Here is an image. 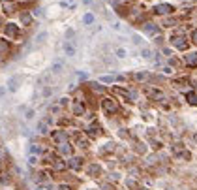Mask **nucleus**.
Listing matches in <instances>:
<instances>
[{
    "instance_id": "f257e3e1",
    "label": "nucleus",
    "mask_w": 197,
    "mask_h": 190,
    "mask_svg": "<svg viewBox=\"0 0 197 190\" xmlns=\"http://www.w3.org/2000/svg\"><path fill=\"white\" fill-rule=\"evenodd\" d=\"M103 107L107 111H117V104H115L113 100H103Z\"/></svg>"
},
{
    "instance_id": "f03ea898",
    "label": "nucleus",
    "mask_w": 197,
    "mask_h": 190,
    "mask_svg": "<svg viewBox=\"0 0 197 190\" xmlns=\"http://www.w3.org/2000/svg\"><path fill=\"white\" fill-rule=\"evenodd\" d=\"M115 55H117V59H126V56H128V51H126L124 47H118L117 51H115Z\"/></svg>"
},
{
    "instance_id": "7ed1b4c3",
    "label": "nucleus",
    "mask_w": 197,
    "mask_h": 190,
    "mask_svg": "<svg viewBox=\"0 0 197 190\" xmlns=\"http://www.w3.org/2000/svg\"><path fill=\"white\" fill-rule=\"evenodd\" d=\"M64 51H66V53H68L69 56H73V55H75V47H73L72 43H66V45H64Z\"/></svg>"
},
{
    "instance_id": "20e7f679",
    "label": "nucleus",
    "mask_w": 197,
    "mask_h": 190,
    "mask_svg": "<svg viewBox=\"0 0 197 190\" xmlns=\"http://www.w3.org/2000/svg\"><path fill=\"white\" fill-rule=\"evenodd\" d=\"M158 9H160V13H169V12H171V8H169V6H160Z\"/></svg>"
},
{
    "instance_id": "39448f33",
    "label": "nucleus",
    "mask_w": 197,
    "mask_h": 190,
    "mask_svg": "<svg viewBox=\"0 0 197 190\" xmlns=\"http://www.w3.org/2000/svg\"><path fill=\"white\" fill-rule=\"evenodd\" d=\"M141 55H143L145 59H150V56H152V53H150L148 49H143V51H141Z\"/></svg>"
},
{
    "instance_id": "423d86ee",
    "label": "nucleus",
    "mask_w": 197,
    "mask_h": 190,
    "mask_svg": "<svg viewBox=\"0 0 197 190\" xmlns=\"http://www.w3.org/2000/svg\"><path fill=\"white\" fill-rule=\"evenodd\" d=\"M188 100H190V104H197V96L195 94H188Z\"/></svg>"
},
{
    "instance_id": "0eeeda50",
    "label": "nucleus",
    "mask_w": 197,
    "mask_h": 190,
    "mask_svg": "<svg viewBox=\"0 0 197 190\" xmlns=\"http://www.w3.org/2000/svg\"><path fill=\"white\" fill-rule=\"evenodd\" d=\"M133 43H137V45H141V43H143V40H141L139 36H133Z\"/></svg>"
},
{
    "instance_id": "6e6552de",
    "label": "nucleus",
    "mask_w": 197,
    "mask_h": 190,
    "mask_svg": "<svg viewBox=\"0 0 197 190\" xmlns=\"http://www.w3.org/2000/svg\"><path fill=\"white\" fill-rule=\"evenodd\" d=\"M137 79H146V74H137Z\"/></svg>"
}]
</instances>
